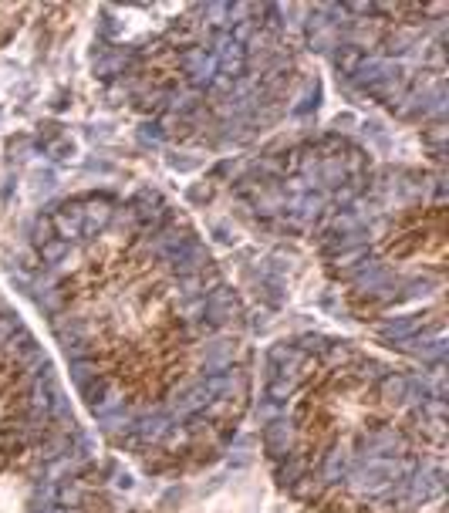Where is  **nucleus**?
I'll return each mask as SVG.
<instances>
[{"mask_svg": "<svg viewBox=\"0 0 449 513\" xmlns=\"http://www.w3.org/2000/svg\"><path fill=\"white\" fill-rule=\"evenodd\" d=\"M182 71H186V78H190L196 88H210L220 71V61L213 51H190L182 58Z\"/></svg>", "mask_w": 449, "mask_h": 513, "instance_id": "obj_1", "label": "nucleus"}, {"mask_svg": "<svg viewBox=\"0 0 449 513\" xmlns=\"http://www.w3.org/2000/svg\"><path fill=\"white\" fill-rule=\"evenodd\" d=\"M54 230L61 233V240H81L85 237V203H64L54 217Z\"/></svg>", "mask_w": 449, "mask_h": 513, "instance_id": "obj_2", "label": "nucleus"}, {"mask_svg": "<svg viewBox=\"0 0 449 513\" xmlns=\"http://www.w3.org/2000/svg\"><path fill=\"white\" fill-rule=\"evenodd\" d=\"M291 425H287V419H274V423H267V429H264V449H267L270 460H284L287 452H291Z\"/></svg>", "mask_w": 449, "mask_h": 513, "instance_id": "obj_3", "label": "nucleus"}, {"mask_svg": "<svg viewBox=\"0 0 449 513\" xmlns=\"http://www.w3.org/2000/svg\"><path fill=\"white\" fill-rule=\"evenodd\" d=\"M365 58H368V51H365L361 44H355V41H351V44H338V48H334V64H338V71H341V75H348V78H355V71L361 68V61H365Z\"/></svg>", "mask_w": 449, "mask_h": 513, "instance_id": "obj_4", "label": "nucleus"}, {"mask_svg": "<svg viewBox=\"0 0 449 513\" xmlns=\"http://www.w3.org/2000/svg\"><path fill=\"white\" fill-rule=\"evenodd\" d=\"M412 395V382L406 375H385L382 378V398L385 402H392V405H402V402H409Z\"/></svg>", "mask_w": 449, "mask_h": 513, "instance_id": "obj_5", "label": "nucleus"}, {"mask_svg": "<svg viewBox=\"0 0 449 513\" xmlns=\"http://www.w3.org/2000/svg\"><path fill=\"white\" fill-rule=\"evenodd\" d=\"M416 331H419V321L416 318H396V321H385L382 338L385 341H406V338H412Z\"/></svg>", "mask_w": 449, "mask_h": 513, "instance_id": "obj_6", "label": "nucleus"}, {"mask_svg": "<svg viewBox=\"0 0 449 513\" xmlns=\"http://www.w3.org/2000/svg\"><path fill=\"white\" fill-rule=\"evenodd\" d=\"M301 473H304V466H301V460H294V456L277 460V470H274V476H277L281 487H294V483H301Z\"/></svg>", "mask_w": 449, "mask_h": 513, "instance_id": "obj_7", "label": "nucleus"}, {"mask_svg": "<svg viewBox=\"0 0 449 513\" xmlns=\"http://www.w3.org/2000/svg\"><path fill=\"white\" fill-rule=\"evenodd\" d=\"M81 398H85V405H88L91 412H98L108 402V385L98 382V378H91V382L81 385Z\"/></svg>", "mask_w": 449, "mask_h": 513, "instance_id": "obj_8", "label": "nucleus"}, {"mask_svg": "<svg viewBox=\"0 0 449 513\" xmlns=\"http://www.w3.org/2000/svg\"><path fill=\"white\" fill-rule=\"evenodd\" d=\"M294 382L297 378H287V375H277V378H270L267 382V398L270 402H287V398L294 395Z\"/></svg>", "mask_w": 449, "mask_h": 513, "instance_id": "obj_9", "label": "nucleus"}, {"mask_svg": "<svg viewBox=\"0 0 449 513\" xmlns=\"http://www.w3.org/2000/svg\"><path fill=\"white\" fill-rule=\"evenodd\" d=\"M54 503L58 507H78V503H85V489L71 483V480H64L61 487L54 489Z\"/></svg>", "mask_w": 449, "mask_h": 513, "instance_id": "obj_10", "label": "nucleus"}, {"mask_svg": "<svg viewBox=\"0 0 449 513\" xmlns=\"http://www.w3.org/2000/svg\"><path fill=\"white\" fill-rule=\"evenodd\" d=\"M68 254H71V244H68V240H61V237H54V240H48V244L41 247L44 264H61Z\"/></svg>", "mask_w": 449, "mask_h": 513, "instance_id": "obj_11", "label": "nucleus"}, {"mask_svg": "<svg viewBox=\"0 0 449 513\" xmlns=\"http://www.w3.org/2000/svg\"><path fill=\"white\" fill-rule=\"evenodd\" d=\"M257 291L264 294V301H267L270 308H277V304L284 301V287H281V281H277L274 274H267V277L260 281V287H257Z\"/></svg>", "mask_w": 449, "mask_h": 513, "instance_id": "obj_12", "label": "nucleus"}, {"mask_svg": "<svg viewBox=\"0 0 449 513\" xmlns=\"http://www.w3.org/2000/svg\"><path fill=\"white\" fill-rule=\"evenodd\" d=\"M71 378H75V385L81 388L85 382L98 378V375H95V365H91L88 358H78V361H71Z\"/></svg>", "mask_w": 449, "mask_h": 513, "instance_id": "obj_13", "label": "nucleus"}, {"mask_svg": "<svg viewBox=\"0 0 449 513\" xmlns=\"http://www.w3.org/2000/svg\"><path fill=\"white\" fill-rule=\"evenodd\" d=\"M345 476H348L345 456H331V460L324 462V480H345Z\"/></svg>", "mask_w": 449, "mask_h": 513, "instance_id": "obj_14", "label": "nucleus"}, {"mask_svg": "<svg viewBox=\"0 0 449 513\" xmlns=\"http://www.w3.org/2000/svg\"><path fill=\"white\" fill-rule=\"evenodd\" d=\"M44 149H48V155H51L54 162H61V159H71V155H75V145H71L68 139L54 142V145H44Z\"/></svg>", "mask_w": 449, "mask_h": 513, "instance_id": "obj_15", "label": "nucleus"}, {"mask_svg": "<svg viewBox=\"0 0 449 513\" xmlns=\"http://www.w3.org/2000/svg\"><path fill=\"white\" fill-rule=\"evenodd\" d=\"M257 415H264V423H274V419H284V415H281V402H270V398H264V405L257 409Z\"/></svg>", "mask_w": 449, "mask_h": 513, "instance_id": "obj_16", "label": "nucleus"}]
</instances>
